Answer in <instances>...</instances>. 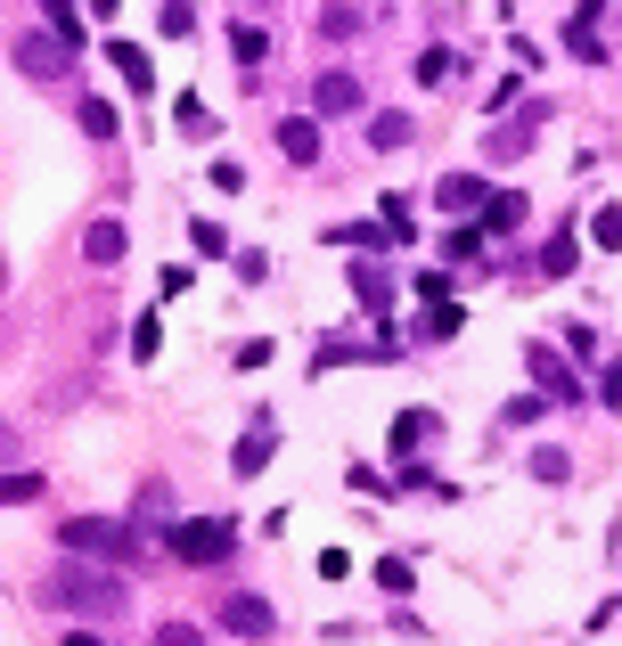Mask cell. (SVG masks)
Segmentation results:
<instances>
[{"mask_svg":"<svg viewBox=\"0 0 622 646\" xmlns=\"http://www.w3.org/2000/svg\"><path fill=\"white\" fill-rule=\"evenodd\" d=\"M50 597H58V606H82V614H115L123 606V581L107 565H99V573L91 565H66V573L50 581Z\"/></svg>","mask_w":622,"mask_h":646,"instance_id":"6da1fadb","label":"cell"},{"mask_svg":"<svg viewBox=\"0 0 622 646\" xmlns=\"http://www.w3.org/2000/svg\"><path fill=\"white\" fill-rule=\"evenodd\" d=\"M164 540H173V556H180V565H221L238 532L221 524V515H197V524H164Z\"/></svg>","mask_w":622,"mask_h":646,"instance_id":"7a4b0ae2","label":"cell"},{"mask_svg":"<svg viewBox=\"0 0 622 646\" xmlns=\"http://www.w3.org/2000/svg\"><path fill=\"white\" fill-rule=\"evenodd\" d=\"M66 549H74V556H99V565H123V556H132V524H107V515H74V524H66Z\"/></svg>","mask_w":622,"mask_h":646,"instance_id":"3957f363","label":"cell"},{"mask_svg":"<svg viewBox=\"0 0 622 646\" xmlns=\"http://www.w3.org/2000/svg\"><path fill=\"white\" fill-rule=\"evenodd\" d=\"M525 368H532V385H541V402H582V377H573L549 344H525Z\"/></svg>","mask_w":622,"mask_h":646,"instance_id":"277c9868","label":"cell"},{"mask_svg":"<svg viewBox=\"0 0 622 646\" xmlns=\"http://www.w3.org/2000/svg\"><path fill=\"white\" fill-rule=\"evenodd\" d=\"M221 631H230V638H271V631H279V614L262 606L255 590H238V597H221Z\"/></svg>","mask_w":622,"mask_h":646,"instance_id":"5b68a950","label":"cell"},{"mask_svg":"<svg viewBox=\"0 0 622 646\" xmlns=\"http://www.w3.org/2000/svg\"><path fill=\"white\" fill-rule=\"evenodd\" d=\"M311 107H320V115H344V107H361V82H352L344 66H328L320 82H311Z\"/></svg>","mask_w":622,"mask_h":646,"instance_id":"8992f818","label":"cell"},{"mask_svg":"<svg viewBox=\"0 0 622 646\" xmlns=\"http://www.w3.org/2000/svg\"><path fill=\"white\" fill-rule=\"evenodd\" d=\"M491 189H484V180H475V173H450L443 180V189H434V213H475V205H484Z\"/></svg>","mask_w":622,"mask_h":646,"instance_id":"52a82bcc","label":"cell"},{"mask_svg":"<svg viewBox=\"0 0 622 646\" xmlns=\"http://www.w3.org/2000/svg\"><path fill=\"white\" fill-rule=\"evenodd\" d=\"M279 156L287 164H311V156H320V123H311V115H287L279 123Z\"/></svg>","mask_w":622,"mask_h":646,"instance_id":"ba28073f","label":"cell"},{"mask_svg":"<svg viewBox=\"0 0 622 646\" xmlns=\"http://www.w3.org/2000/svg\"><path fill=\"white\" fill-rule=\"evenodd\" d=\"M107 66L132 82V91H148V82H156V66H148V50H139V41H107Z\"/></svg>","mask_w":622,"mask_h":646,"instance_id":"9c48e42d","label":"cell"},{"mask_svg":"<svg viewBox=\"0 0 622 646\" xmlns=\"http://www.w3.org/2000/svg\"><path fill=\"white\" fill-rule=\"evenodd\" d=\"M17 66H25V74H66V41H17Z\"/></svg>","mask_w":622,"mask_h":646,"instance_id":"30bf717a","label":"cell"},{"mask_svg":"<svg viewBox=\"0 0 622 646\" xmlns=\"http://www.w3.org/2000/svg\"><path fill=\"white\" fill-rule=\"evenodd\" d=\"M541 270H549V279H573V270H582V238H573V229H557V238L541 246Z\"/></svg>","mask_w":622,"mask_h":646,"instance_id":"8fae6325","label":"cell"},{"mask_svg":"<svg viewBox=\"0 0 622 646\" xmlns=\"http://www.w3.org/2000/svg\"><path fill=\"white\" fill-rule=\"evenodd\" d=\"M82 254H91L99 270L123 262V221H91V229H82Z\"/></svg>","mask_w":622,"mask_h":646,"instance_id":"7c38bea8","label":"cell"},{"mask_svg":"<svg viewBox=\"0 0 622 646\" xmlns=\"http://www.w3.org/2000/svg\"><path fill=\"white\" fill-rule=\"evenodd\" d=\"M230 467H238V475H262V467H271V426H262V418L246 426V442L230 450Z\"/></svg>","mask_w":622,"mask_h":646,"instance_id":"4fadbf2b","label":"cell"},{"mask_svg":"<svg viewBox=\"0 0 622 646\" xmlns=\"http://www.w3.org/2000/svg\"><path fill=\"white\" fill-rule=\"evenodd\" d=\"M410 74H418L426 91H443V82L459 74V50H418V66H410Z\"/></svg>","mask_w":622,"mask_h":646,"instance_id":"5bb4252c","label":"cell"},{"mask_svg":"<svg viewBox=\"0 0 622 646\" xmlns=\"http://www.w3.org/2000/svg\"><path fill=\"white\" fill-rule=\"evenodd\" d=\"M33 499H41V475H25V467L0 475V508H33Z\"/></svg>","mask_w":622,"mask_h":646,"instance_id":"9a60e30c","label":"cell"},{"mask_svg":"<svg viewBox=\"0 0 622 646\" xmlns=\"http://www.w3.org/2000/svg\"><path fill=\"white\" fill-rule=\"evenodd\" d=\"M459 327H467V320H459V303H434L418 336H426V344H450V336H459Z\"/></svg>","mask_w":622,"mask_h":646,"instance_id":"2e32d148","label":"cell"},{"mask_svg":"<svg viewBox=\"0 0 622 646\" xmlns=\"http://www.w3.org/2000/svg\"><path fill=\"white\" fill-rule=\"evenodd\" d=\"M369 148H410V115H377V123H369Z\"/></svg>","mask_w":622,"mask_h":646,"instance_id":"e0dca14e","label":"cell"},{"mask_svg":"<svg viewBox=\"0 0 622 646\" xmlns=\"http://www.w3.org/2000/svg\"><path fill=\"white\" fill-rule=\"evenodd\" d=\"M590 238H598V254H622V205H598Z\"/></svg>","mask_w":622,"mask_h":646,"instance_id":"ac0fdd59","label":"cell"},{"mask_svg":"<svg viewBox=\"0 0 622 646\" xmlns=\"http://www.w3.org/2000/svg\"><path fill=\"white\" fill-rule=\"evenodd\" d=\"M41 17H50V33L66 41V50L82 41V17H74V0H41Z\"/></svg>","mask_w":622,"mask_h":646,"instance_id":"d6986e66","label":"cell"},{"mask_svg":"<svg viewBox=\"0 0 622 646\" xmlns=\"http://www.w3.org/2000/svg\"><path fill=\"white\" fill-rule=\"evenodd\" d=\"M377 590H385V597H410V590H418V573H410V556H385V565H377Z\"/></svg>","mask_w":622,"mask_h":646,"instance_id":"ffe728a7","label":"cell"},{"mask_svg":"<svg viewBox=\"0 0 622 646\" xmlns=\"http://www.w3.org/2000/svg\"><path fill=\"white\" fill-rule=\"evenodd\" d=\"M352 295H361L369 311H385V270H369V262H352Z\"/></svg>","mask_w":622,"mask_h":646,"instance_id":"44dd1931","label":"cell"},{"mask_svg":"<svg viewBox=\"0 0 622 646\" xmlns=\"http://www.w3.org/2000/svg\"><path fill=\"white\" fill-rule=\"evenodd\" d=\"M418 434H434V418L426 409H402V418H393V450H418Z\"/></svg>","mask_w":622,"mask_h":646,"instance_id":"7402d4cb","label":"cell"},{"mask_svg":"<svg viewBox=\"0 0 622 646\" xmlns=\"http://www.w3.org/2000/svg\"><path fill=\"white\" fill-rule=\"evenodd\" d=\"M484 205H491V229H516V221H525V197H516V189H491Z\"/></svg>","mask_w":622,"mask_h":646,"instance_id":"603a6c76","label":"cell"},{"mask_svg":"<svg viewBox=\"0 0 622 646\" xmlns=\"http://www.w3.org/2000/svg\"><path fill=\"white\" fill-rule=\"evenodd\" d=\"M82 132H99V139H115V132H123V123H115V107H107V98H82Z\"/></svg>","mask_w":622,"mask_h":646,"instance_id":"cb8c5ba5","label":"cell"},{"mask_svg":"<svg viewBox=\"0 0 622 646\" xmlns=\"http://www.w3.org/2000/svg\"><path fill=\"white\" fill-rule=\"evenodd\" d=\"M156 17H164V33H173V41H180V33H197V17H189V0H156Z\"/></svg>","mask_w":622,"mask_h":646,"instance_id":"d4e9b609","label":"cell"},{"mask_svg":"<svg viewBox=\"0 0 622 646\" xmlns=\"http://www.w3.org/2000/svg\"><path fill=\"white\" fill-rule=\"evenodd\" d=\"M189 238H197V254H205V262H221V254H230V238H221V221H197Z\"/></svg>","mask_w":622,"mask_h":646,"instance_id":"484cf974","label":"cell"},{"mask_svg":"<svg viewBox=\"0 0 622 646\" xmlns=\"http://www.w3.org/2000/svg\"><path fill=\"white\" fill-rule=\"evenodd\" d=\"M230 50H238V58H246V66H262V58H271V41H262V33H255V25H238V33H230Z\"/></svg>","mask_w":622,"mask_h":646,"instance_id":"4316f807","label":"cell"},{"mask_svg":"<svg viewBox=\"0 0 622 646\" xmlns=\"http://www.w3.org/2000/svg\"><path fill=\"white\" fill-rule=\"evenodd\" d=\"M352 25H361L352 9H328V17H320V33H328V41H352Z\"/></svg>","mask_w":622,"mask_h":646,"instance_id":"83f0119b","label":"cell"},{"mask_svg":"<svg viewBox=\"0 0 622 646\" xmlns=\"http://www.w3.org/2000/svg\"><path fill=\"white\" fill-rule=\"evenodd\" d=\"M156 646H197V631H189V622H164V631H156Z\"/></svg>","mask_w":622,"mask_h":646,"instance_id":"f1b7e54d","label":"cell"},{"mask_svg":"<svg viewBox=\"0 0 622 646\" xmlns=\"http://www.w3.org/2000/svg\"><path fill=\"white\" fill-rule=\"evenodd\" d=\"M598 402H607V409H622V361L607 368V393H598Z\"/></svg>","mask_w":622,"mask_h":646,"instance_id":"f546056e","label":"cell"},{"mask_svg":"<svg viewBox=\"0 0 622 646\" xmlns=\"http://www.w3.org/2000/svg\"><path fill=\"white\" fill-rule=\"evenodd\" d=\"M0 458H17V426H0Z\"/></svg>","mask_w":622,"mask_h":646,"instance_id":"4dcf8cb0","label":"cell"},{"mask_svg":"<svg viewBox=\"0 0 622 646\" xmlns=\"http://www.w3.org/2000/svg\"><path fill=\"white\" fill-rule=\"evenodd\" d=\"M91 17H99V25H107V17H115V0H91Z\"/></svg>","mask_w":622,"mask_h":646,"instance_id":"1f68e13d","label":"cell"},{"mask_svg":"<svg viewBox=\"0 0 622 646\" xmlns=\"http://www.w3.org/2000/svg\"><path fill=\"white\" fill-rule=\"evenodd\" d=\"M66 646H107V638H91V631H74V638H66Z\"/></svg>","mask_w":622,"mask_h":646,"instance_id":"d6a6232c","label":"cell"}]
</instances>
